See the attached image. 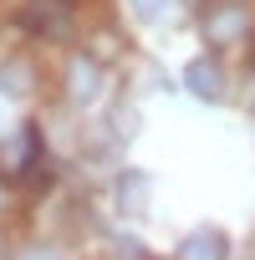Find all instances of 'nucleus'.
I'll list each match as a JSON object with an SVG mask.
<instances>
[{"mask_svg":"<svg viewBox=\"0 0 255 260\" xmlns=\"http://www.w3.org/2000/svg\"><path fill=\"white\" fill-rule=\"evenodd\" d=\"M0 209H6V184H0Z\"/></svg>","mask_w":255,"mask_h":260,"instance_id":"11","label":"nucleus"},{"mask_svg":"<svg viewBox=\"0 0 255 260\" xmlns=\"http://www.w3.org/2000/svg\"><path fill=\"white\" fill-rule=\"evenodd\" d=\"M179 260H230V240H225V230H194V235H184L179 240Z\"/></svg>","mask_w":255,"mask_h":260,"instance_id":"4","label":"nucleus"},{"mask_svg":"<svg viewBox=\"0 0 255 260\" xmlns=\"http://www.w3.org/2000/svg\"><path fill=\"white\" fill-rule=\"evenodd\" d=\"M112 127H117V133H138V112L133 107H117L112 112Z\"/></svg>","mask_w":255,"mask_h":260,"instance_id":"10","label":"nucleus"},{"mask_svg":"<svg viewBox=\"0 0 255 260\" xmlns=\"http://www.w3.org/2000/svg\"><path fill=\"white\" fill-rule=\"evenodd\" d=\"M245 31H250V11L245 6H214V11H204V41L209 46H230Z\"/></svg>","mask_w":255,"mask_h":260,"instance_id":"1","label":"nucleus"},{"mask_svg":"<svg viewBox=\"0 0 255 260\" xmlns=\"http://www.w3.org/2000/svg\"><path fill=\"white\" fill-rule=\"evenodd\" d=\"M117 204L133 209V214H143V209H148V179H143V174H122V179H117Z\"/></svg>","mask_w":255,"mask_h":260,"instance_id":"6","label":"nucleus"},{"mask_svg":"<svg viewBox=\"0 0 255 260\" xmlns=\"http://www.w3.org/2000/svg\"><path fill=\"white\" fill-rule=\"evenodd\" d=\"M21 21H26L36 36H51V41L72 36V26H67V6H56V0H31V6L21 11Z\"/></svg>","mask_w":255,"mask_h":260,"instance_id":"3","label":"nucleus"},{"mask_svg":"<svg viewBox=\"0 0 255 260\" xmlns=\"http://www.w3.org/2000/svg\"><path fill=\"white\" fill-rule=\"evenodd\" d=\"M184 82H189V92H194L199 102H219V97H225V72H219V61H209V56L189 61Z\"/></svg>","mask_w":255,"mask_h":260,"instance_id":"5","label":"nucleus"},{"mask_svg":"<svg viewBox=\"0 0 255 260\" xmlns=\"http://www.w3.org/2000/svg\"><path fill=\"white\" fill-rule=\"evenodd\" d=\"M56 6H67V0H56Z\"/></svg>","mask_w":255,"mask_h":260,"instance_id":"12","label":"nucleus"},{"mask_svg":"<svg viewBox=\"0 0 255 260\" xmlns=\"http://www.w3.org/2000/svg\"><path fill=\"white\" fill-rule=\"evenodd\" d=\"M128 6H133L138 21H158V16L169 11V0H128Z\"/></svg>","mask_w":255,"mask_h":260,"instance_id":"8","label":"nucleus"},{"mask_svg":"<svg viewBox=\"0 0 255 260\" xmlns=\"http://www.w3.org/2000/svg\"><path fill=\"white\" fill-rule=\"evenodd\" d=\"M0 87H6L11 97H31V87H36L31 61H6V67H0Z\"/></svg>","mask_w":255,"mask_h":260,"instance_id":"7","label":"nucleus"},{"mask_svg":"<svg viewBox=\"0 0 255 260\" xmlns=\"http://www.w3.org/2000/svg\"><path fill=\"white\" fill-rule=\"evenodd\" d=\"M16 260H61V250H51V245H21Z\"/></svg>","mask_w":255,"mask_h":260,"instance_id":"9","label":"nucleus"},{"mask_svg":"<svg viewBox=\"0 0 255 260\" xmlns=\"http://www.w3.org/2000/svg\"><path fill=\"white\" fill-rule=\"evenodd\" d=\"M97 92H102V61L97 56H72L67 61V97L77 107H87Z\"/></svg>","mask_w":255,"mask_h":260,"instance_id":"2","label":"nucleus"}]
</instances>
